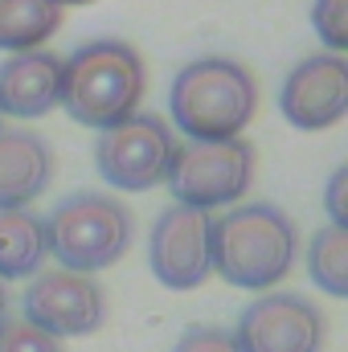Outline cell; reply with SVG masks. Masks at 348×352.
Segmentation results:
<instances>
[{
	"mask_svg": "<svg viewBox=\"0 0 348 352\" xmlns=\"http://www.w3.org/2000/svg\"><path fill=\"white\" fill-rule=\"evenodd\" d=\"M295 254H299V230L270 201L230 205L209 226V263L230 287L270 291L291 274Z\"/></svg>",
	"mask_w": 348,
	"mask_h": 352,
	"instance_id": "cell-1",
	"label": "cell"
},
{
	"mask_svg": "<svg viewBox=\"0 0 348 352\" xmlns=\"http://www.w3.org/2000/svg\"><path fill=\"white\" fill-rule=\"evenodd\" d=\"M148 70L135 45L119 37H94L62 58V94L58 107L94 131H107L131 119L144 102Z\"/></svg>",
	"mask_w": 348,
	"mask_h": 352,
	"instance_id": "cell-2",
	"label": "cell"
},
{
	"mask_svg": "<svg viewBox=\"0 0 348 352\" xmlns=\"http://www.w3.org/2000/svg\"><path fill=\"white\" fill-rule=\"evenodd\" d=\"M168 111L184 140H238L259 111V82L238 58H193L176 70Z\"/></svg>",
	"mask_w": 348,
	"mask_h": 352,
	"instance_id": "cell-3",
	"label": "cell"
},
{
	"mask_svg": "<svg viewBox=\"0 0 348 352\" xmlns=\"http://www.w3.org/2000/svg\"><path fill=\"white\" fill-rule=\"evenodd\" d=\"M131 238H135L131 209L119 197L94 188L62 197L45 217V254H54L62 270L78 274H98L115 266L131 250Z\"/></svg>",
	"mask_w": 348,
	"mask_h": 352,
	"instance_id": "cell-4",
	"label": "cell"
},
{
	"mask_svg": "<svg viewBox=\"0 0 348 352\" xmlns=\"http://www.w3.org/2000/svg\"><path fill=\"white\" fill-rule=\"evenodd\" d=\"M254 144L250 140H213V144H176L164 184L173 188V205L188 209H230L254 184Z\"/></svg>",
	"mask_w": 348,
	"mask_h": 352,
	"instance_id": "cell-5",
	"label": "cell"
},
{
	"mask_svg": "<svg viewBox=\"0 0 348 352\" xmlns=\"http://www.w3.org/2000/svg\"><path fill=\"white\" fill-rule=\"evenodd\" d=\"M176 152L173 127L160 115H131L107 131H98L94 144V168L119 192H148L164 184Z\"/></svg>",
	"mask_w": 348,
	"mask_h": 352,
	"instance_id": "cell-6",
	"label": "cell"
},
{
	"mask_svg": "<svg viewBox=\"0 0 348 352\" xmlns=\"http://www.w3.org/2000/svg\"><path fill=\"white\" fill-rule=\"evenodd\" d=\"M21 320L50 332L54 340L90 336L107 320V295L94 274L78 270H37L21 291Z\"/></svg>",
	"mask_w": 348,
	"mask_h": 352,
	"instance_id": "cell-7",
	"label": "cell"
},
{
	"mask_svg": "<svg viewBox=\"0 0 348 352\" xmlns=\"http://www.w3.org/2000/svg\"><path fill=\"white\" fill-rule=\"evenodd\" d=\"M234 340L238 352H324L328 320L307 295L262 291L250 307H242Z\"/></svg>",
	"mask_w": 348,
	"mask_h": 352,
	"instance_id": "cell-8",
	"label": "cell"
},
{
	"mask_svg": "<svg viewBox=\"0 0 348 352\" xmlns=\"http://www.w3.org/2000/svg\"><path fill=\"white\" fill-rule=\"evenodd\" d=\"M209 226H213V217L201 209H188V205H168L156 213L152 234H148V266L160 287L193 291L213 274Z\"/></svg>",
	"mask_w": 348,
	"mask_h": 352,
	"instance_id": "cell-9",
	"label": "cell"
},
{
	"mask_svg": "<svg viewBox=\"0 0 348 352\" xmlns=\"http://www.w3.org/2000/svg\"><path fill=\"white\" fill-rule=\"evenodd\" d=\"M279 111L299 131H324L348 115V62L340 54H312L291 66L279 90Z\"/></svg>",
	"mask_w": 348,
	"mask_h": 352,
	"instance_id": "cell-10",
	"label": "cell"
},
{
	"mask_svg": "<svg viewBox=\"0 0 348 352\" xmlns=\"http://www.w3.org/2000/svg\"><path fill=\"white\" fill-rule=\"evenodd\" d=\"M62 94V58L50 50L12 54L0 62V115L41 119L58 107Z\"/></svg>",
	"mask_w": 348,
	"mask_h": 352,
	"instance_id": "cell-11",
	"label": "cell"
},
{
	"mask_svg": "<svg viewBox=\"0 0 348 352\" xmlns=\"http://www.w3.org/2000/svg\"><path fill=\"white\" fill-rule=\"evenodd\" d=\"M54 180V152L37 131L0 127V209H29Z\"/></svg>",
	"mask_w": 348,
	"mask_h": 352,
	"instance_id": "cell-12",
	"label": "cell"
},
{
	"mask_svg": "<svg viewBox=\"0 0 348 352\" xmlns=\"http://www.w3.org/2000/svg\"><path fill=\"white\" fill-rule=\"evenodd\" d=\"M45 258V217L33 209H0V283L33 278Z\"/></svg>",
	"mask_w": 348,
	"mask_h": 352,
	"instance_id": "cell-13",
	"label": "cell"
},
{
	"mask_svg": "<svg viewBox=\"0 0 348 352\" xmlns=\"http://www.w3.org/2000/svg\"><path fill=\"white\" fill-rule=\"evenodd\" d=\"M62 29V4L54 0H0V50L29 54L41 50Z\"/></svg>",
	"mask_w": 348,
	"mask_h": 352,
	"instance_id": "cell-14",
	"label": "cell"
},
{
	"mask_svg": "<svg viewBox=\"0 0 348 352\" xmlns=\"http://www.w3.org/2000/svg\"><path fill=\"white\" fill-rule=\"evenodd\" d=\"M307 278L328 299H345L348 295V230L320 226L312 234V242H307Z\"/></svg>",
	"mask_w": 348,
	"mask_h": 352,
	"instance_id": "cell-15",
	"label": "cell"
},
{
	"mask_svg": "<svg viewBox=\"0 0 348 352\" xmlns=\"http://www.w3.org/2000/svg\"><path fill=\"white\" fill-rule=\"evenodd\" d=\"M312 29L328 45V54H340L348 45V0H316L312 4Z\"/></svg>",
	"mask_w": 348,
	"mask_h": 352,
	"instance_id": "cell-16",
	"label": "cell"
},
{
	"mask_svg": "<svg viewBox=\"0 0 348 352\" xmlns=\"http://www.w3.org/2000/svg\"><path fill=\"white\" fill-rule=\"evenodd\" d=\"M0 352H62V340L33 328L29 320H8L0 328Z\"/></svg>",
	"mask_w": 348,
	"mask_h": 352,
	"instance_id": "cell-17",
	"label": "cell"
},
{
	"mask_svg": "<svg viewBox=\"0 0 348 352\" xmlns=\"http://www.w3.org/2000/svg\"><path fill=\"white\" fill-rule=\"evenodd\" d=\"M173 352H238V340H234V332H226L217 324H197L176 340Z\"/></svg>",
	"mask_w": 348,
	"mask_h": 352,
	"instance_id": "cell-18",
	"label": "cell"
},
{
	"mask_svg": "<svg viewBox=\"0 0 348 352\" xmlns=\"http://www.w3.org/2000/svg\"><path fill=\"white\" fill-rule=\"evenodd\" d=\"M324 209H328V226H340L348 230V164H340L336 173L328 176V188H324Z\"/></svg>",
	"mask_w": 348,
	"mask_h": 352,
	"instance_id": "cell-19",
	"label": "cell"
},
{
	"mask_svg": "<svg viewBox=\"0 0 348 352\" xmlns=\"http://www.w3.org/2000/svg\"><path fill=\"white\" fill-rule=\"evenodd\" d=\"M12 320V295H8V283H0V328Z\"/></svg>",
	"mask_w": 348,
	"mask_h": 352,
	"instance_id": "cell-20",
	"label": "cell"
},
{
	"mask_svg": "<svg viewBox=\"0 0 348 352\" xmlns=\"http://www.w3.org/2000/svg\"><path fill=\"white\" fill-rule=\"evenodd\" d=\"M54 4H62V8H66V4H94V0H54Z\"/></svg>",
	"mask_w": 348,
	"mask_h": 352,
	"instance_id": "cell-21",
	"label": "cell"
},
{
	"mask_svg": "<svg viewBox=\"0 0 348 352\" xmlns=\"http://www.w3.org/2000/svg\"><path fill=\"white\" fill-rule=\"evenodd\" d=\"M0 119H4V115H0Z\"/></svg>",
	"mask_w": 348,
	"mask_h": 352,
	"instance_id": "cell-22",
	"label": "cell"
}]
</instances>
